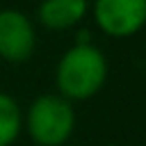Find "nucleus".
Here are the masks:
<instances>
[{
	"instance_id": "obj_1",
	"label": "nucleus",
	"mask_w": 146,
	"mask_h": 146,
	"mask_svg": "<svg viewBox=\"0 0 146 146\" xmlns=\"http://www.w3.org/2000/svg\"><path fill=\"white\" fill-rule=\"evenodd\" d=\"M107 80V59L94 43L71 46L57 62L55 82L57 94L68 103L87 100L96 96Z\"/></svg>"
},
{
	"instance_id": "obj_2",
	"label": "nucleus",
	"mask_w": 146,
	"mask_h": 146,
	"mask_svg": "<svg viewBox=\"0 0 146 146\" xmlns=\"http://www.w3.org/2000/svg\"><path fill=\"white\" fill-rule=\"evenodd\" d=\"M23 128L36 146H64L75 130L73 103L59 94H41L23 114Z\"/></svg>"
},
{
	"instance_id": "obj_3",
	"label": "nucleus",
	"mask_w": 146,
	"mask_h": 146,
	"mask_svg": "<svg viewBox=\"0 0 146 146\" xmlns=\"http://www.w3.org/2000/svg\"><path fill=\"white\" fill-rule=\"evenodd\" d=\"M94 18L107 36H132L146 25V0H94Z\"/></svg>"
},
{
	"instance_id": "obj_4",
	"label": "nucleus",
	"mask_w": 146,
	"mask_h": 146,
	"mask_svg": "<svg viewBox=\"0 0 146 146\" xmlns=\"http://www.w3.org/2000/svg\"><path fill=\"white\" fill-rule=\"evenodd\" d=\"M36 32L32 21L18 9H0V59L21 64L32 57Z\"/></svg>"
},
{
	"instance_id": "obj_5",
	"label": "nucleus",
	"mask_w": 146,
	"mask_h": 146,
	"mask_svg": "<svg viewBox=\"0 0 146 146\" xmlns=\"http://www.w3.org/2000/svg\"><path fill=\"white\" fill-rule=\"evenodd\" d=\"M87 0H41L36 7V18L46 30H71L87 16Z\"/></svg>"
},
{
	"instance_id": "obj_6",
	"label": "nucleus",
	"mask_w": 146,
	"mask_h": 146,
	"mask_svg": "<svg viewBox=\"0 0 146 146\" xmlns=\"http://www.w3.org/2000/svg\"><path fill=\"white\" fill-rule=\"evenodd\" d=\"M23 130V110L18 100L0 91V146H11Z\"/></svg>"
}]
</instances>
